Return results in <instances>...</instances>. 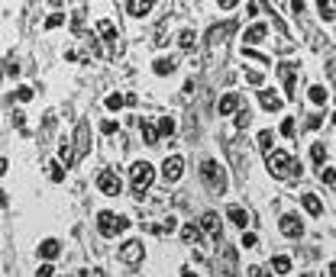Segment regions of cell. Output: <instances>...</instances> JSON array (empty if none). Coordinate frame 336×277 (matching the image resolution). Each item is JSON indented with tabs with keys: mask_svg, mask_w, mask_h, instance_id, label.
<instances>
[{
	"mask_svg": "<svg viewBox=\"0 0 336 277\" xmlns=\"http://www.w3.org/2000/svg\"><path fill=\"white\" fill-rule=\"evenodd\" d=\"M265 162H268V171H272L275 177H291L297 174L301 177V164H294V158H291L288 152H265Z\"/></svg>",
	"mask_w": 336,
	"mask_h": 277,
	"instance_id": "1",
	"label": "cell"
},
{
	"mask_svg": "<svg viewBox=\"0 0 336 277\" xmlns=\"http://www.w3.org/2000/svg\"><path fill=\"white\" fill-rule=\"evenodd\" d=\"M129 177H133V190L142 197V193L152 187V181H155V168L149 162H136L133 168H129Z\"/></svg>",
	"mask_w": 336,
	"mask_h": 277,
	"instance_id": "2",
	"label": "cell"
},
{
	"mask_svg": "<svg viewBox=\"0 0 336 277\" xmlns=\"http://www.w3.org/2000/svg\"><path fill=\"white\" fill-rule=\"evenodd\" d=\"M201 177L207 181V187H210V190H217V193L227 190V174H223V168H220L213 158L201 162Z\"/></svg>",
	"mask_w": 336,
	"mask_h": 277,
	"instance_id": "3",
	"label": "cell"
},
{
	"mask_svg": "<svg viewBox=\"0 0 336 277\" xmlns=\"http://www.w3.org/2000/svg\"><path fill=\"white\" fill-rule=\"evenodd\" d=\"M97 226H101V235H117V232L129 229V219L126 216H117V213H110V209H103L101 216H97Z\"/></svg>",
	"mask_w": 336,
	"mask_h": 277,
	"instance_id": "4",
	"label": "cell"
},
{
	"mask_svg": "<svg viewBox=\"0 0 336 277\" xmlns=\"http://www.w3.org/2000/svg\"><path fill=\"white\" fill-rule=\"evenodd\" d=\"M97 187H101V193H107V197H117V193L123 190V181H120L117 171H101V177H97Z\"/></svg>",
	"mask_w": 336,
	"mask_h": 277,
	"instance_id": "5",
	"label": "cell"
},
{
	"mask_svg": "<svg viewBox=\"0 0 336 277\" xmlns=\"http://www.w3.org/2000/svg\"><path fill=\"white\" fill-rule=\"evenodd\" d=\"M162 174H165V181H168V184L181 181V174H184V158H181V155H172V158H165Z\"/></svg>",
	"mask_w": 336,
	"mask_h": 277,
	"instance_id": "6",
	"label": "cell"
},
{
	"mask_svg": "<svg viewBox=\"0 0 336 277\" xmlns=\"http://www.w3.org/2000/svg\"><path fill=\"white\" fill-rule=\"evenodd\" d=\"M278 74H282V81H284V97H288V100H294V97H297V91H294V74H297V65L284 62L282 68H278Z\"/></svg>",
	"mask_w": 336,
	"mask_h": 277,
	"instance_id": "7",
	"label": "cell"
},
{
	"mask_svg": "<svg viewBox=\"0 0 336 277\" xmlns=\"http://www.w3.org/2000/svg\"><path fill=\"white\" fill-rule=\"evenodd\" d=\"M120 258H123L126 264H139L142 261V242H126V245L120 248Z\"/></svg>",
	"mask_w": 336,
	"mask_h": 277,
	"instance_id": "8",
	"label": "cell"
},
{
	"mask_svg": "<svg viewBox=\"0 0 336 277\" xmlns=\"http://www.w3.org/2000/svg\"><path fill=\"white\" fill-rule=\"evenodd\" d=\"M282 232L288 239H301V235H304V226H301L297 216H282Z\"/></svg>",
	"mask_w": 336,
	"mask_h": 277,
	"instance_id": "9",
	"label": "cell"
},
{
	"mask_svg": "<svg viewBox=\"0 0 336 277\" xmlns=\"http://www.w3.org/2000/svg\"><path fill=\"white\" fill-rule=\"evenodd\" d=\"M265 26L262 23H256V26H249V29H246V36H242V46H258V42H262V39H265Z\"/></svg>",
	"mask_w": 336,
	"mask_h": 277,
	"instance_id": "10",
	"label": "cell"
},
{
	"mask_svg": "<svg viewBox=\"0 0 336 277\" xmlns=\"http://www.w3.org/2000/svg\"><path fill=\"white\" fill-rule=\"evenodd\" d=\"M258 103H262V107H265L268 113H275V110H282V97H278L275 91H262V93H258Z\"/></svg>",
	"mask_w": 336,
	"mask_h": 277,
	"instance_id": "11",
	"label": "cell"
},
{
	"mask_svg": "<svg viewBox=\"0 0 336 277\" xmlns=\"http://www.w3.org/2000/svg\"><path fill=\"white\" fill-rule=\"evenodd\" d=\"M152 3H155V0H129V3H126V13L129 16H146L149 10H152Z\"/></svg>",
	"mask_w": 336,
	"mask_h": 277,
	"instance_id": "12",
	"label": "cell"
},
{
	"mask_svg": "<svg viewBox=\"0 0 336 277\" xmlns=\"http://www.w3.org/2000/svg\"><path fill=\"white\" fill-rule=\"evenodd\" d=\"M58 252H62V245H58L55 239H46V242L39 245V258H46V261H52V258H58Z\"/></svg>",
	"mask_w": 336,
	"mask_h": 277,
	"instance_id": "13",
	"label": "cell"
},
{
	"mask_svg": "<svg viewBox=\"0 0 336 277\" xmlns=\"http://www.w3.org/2000/svg\"><path fill=\"white\" fill-rule=\"evenodd\" d=\"M239 110V97L236 93H227V97H220V116H230Z\"/></svg>",
	"mask_w": 336,
	"mask_h": 277,
	"instance_id": "14",
	"label": "cell"
},
{
	"mask_svg": "<svg viewBox=\"0 0 336 277\" xmlns=\"http://www.w3.org/2000/svg\"><path fill=\"white\" fill-rule=\"evenodd\" d=\"M175 68H178V62H175V58H155V65H152V71H155L158 77H165V74H172Z\"/></svg>",
	"mask_w": 336,
	"mask_h": 277,
	"instance_id": "15",
	"label": "cell"
},
{
	"mask_svg": "<svg viewBox=\"0 0 336 277\" xmlns=\"http://www.w3.org/2000/svg\"><path fill=\"white\" fill-rule=\"evenodd\" d=\"M97 32H101V39H107V42H117V26L110 23V20H101V23H97Z\"/></svg>",
	"mask_w": 336,
	"mask_h": 277,
	"instance_id": "16",
	"label": "cell"
},
{
	"mask_svg": "<svg viewBox=\"0 0 336 277\" xmlns=\"http://www.w3.org/2000/svg\"><path fill=\"white\" fill-rule=\"evenodd\" d=\"M304 209H307L310 216H323V203L317 200L313 193H304Z\"/></svg>",
	"mask_w": 336,
	"mask_h": 277,
	"instance_id": "17",
	"label": "cell"
},
{
	"mask_svg": "<svg viewBox=\"0 0 336 277\" xmlns=\"http://www.w3.org/2000/svg\"><path fill=\"white\" fill-rule=\"evenodd\" d=\"M307 97H310V103H317V107H323V103H327V87H320V84H313L310 91H307Z\"/></svg>",
	"mask_w": 336,
	"mask_h": 277,
	"instance_id": "18",
	"label": "cell"
},
{
	"mask_svg": "<svg viewBox=\"0 0 336 277\" xmlns=\"http://www.w3.org/2000/svg\"><path fill=\"white\" fill-rule=\"evenodd\" d=\"M227 216H230V223H233V226H239V229H242L246 223H249V213H246V209H239V207H233Z\"/></svg>",
	"mask_w": 336,
	"mask_h": 277,
	"instance_id": "19",
	"label": "cell"
},
{
	"mask_svg": "<svg viewBox=\"0 0 336 277\" xmlns=\"http://www.w3.org/2000/svg\"><path fill=\"white\" fill-rule=\"evenodd\" d=\"M201 226H204L207 232H220V216H217V213H204V216H201Z\"/></svg>",
	"mask_w": 336,
	"mask_h": 277,
	"instance_id": "20",
	"label": "cell"
},
{
	"mask_svg": "<svg viewBox=\"0 0 336 277\" xmlns=\"http://www.w3.org/2000/svg\"><path fill=\"white\" fill-rule=\"evenodd\" d=\"M181 242H191V245L201 242V229L197 226H181Z\"/></svg>",
	"mask_w": 336,
	"mask_h": 277,
	"instance_id": "21",
	"label": "cell"
},
{
	"mask_svg": "<svg viewBox=\"0 0 336 277\" xmlns=\"http://www.w3.org/2000/svg\"><path fill=\"white\" fill-rule=\"evenodd\" d=\"M272 268H275V274H291V258L288 254H278L272 261Z\"/></svg>",
	"mask_w": 336,
	"mask_h": 277,
	"instance_id": "22",
	"label": "cell"
},
{
	"mask_svg": "<svg viewBox=\"0 0 336 277\" xmlns=\"http://www.w3.org/2000/svg\"><path fill=\"white\" fill-rule=\"evenodd\" d=\"M65 168H68V164H62V162H49V177H52V181H65Z\"/></svg>",
	"mask_w": 336,
	"mask_h": 277,
	"instance_id": "23",
	"label": "cell"
},
{
	"mask_svg": "<svg viewBox=\"0 0 336 277\" xmlns=\"http://www.w3.org/2000/svg\"><path fill=\"white\" fill-rule=\"evenodd\" d=\"M81 158V155H87V123L78 126V152H75Z\"/></svg>",
	"mask_w": 336,
	"mask_h": 277,
	"instance_id": "24",
	"label": "cell"
},
{
	"mask_svg": "<svg viewBox=\"0 0 336 277\" xmlns=\"http://www.w3.org/2000/svg\"><path fill=\"white\" fill-rule=\"evenodd\" d=\"M142 136H146L149 145H155L158 138H162V136H158V126H152V123H142Z\"/></svg>",
	"mask_w": 336,
	"mask_h": 277,
	"instance_id": "25",
	"label": "cell"
},
{
	"mask_svg": "<svg viewBox=\"0 0 336 277\" xmlns=\"http://www.w3.org/2000/svg\"><path fill=\"white\" fill-rule=\"evenodd\" d=\"M178 46L181 48H194V29H181L178 32Z\"/></svg>",
	"mask_w": 336,
	"mask_h": 277,
	"instance_id": "26",
	"label": "cell"
},
{
	"mask_svg": "<svg viewBox=\"0 0 336 277\" xmlns=\"http://www.w3.org/2000/svg\"><path fill=\"white\" fill-rule=\"evenodd\" d=\"M175 132V119L172 116H162V119H158V136H172Z\"/></svg>",
	"mask_w": 336,
	"mask_h": 277,
	"instance_id": "27",
	"label": "cell"
},
{
	"mask_svg": "<svg viewBox=\"0 0 336 277\" xmlns=\"http://www.w3.org/2000/svg\"><path fill=\"white\" fill-rule=\"evenodd\" d=\"M310 158H313L317 164H323V158H327V148H323L320 142H313V145H310Z\"/></svg>",
	"mask_w": 336,
	"mask_h": 277,
	"instance_id": "28",
	"label": "cell"
},
{
	"mask_svg": "<svg viewBox=\"0 0 336 277\" xmlns=\"http://www.w3.org/2000/svg\"><path fill=\"white\" fill-rule=\"evenodd\" d=\"M123 103H126V97H120V93H110V97H107V110H113V113H117Z\"/></svg>",
	"mask_w": 336,
	"mask_h": 277,
	"instance_id": "29",
	"label": "cell"
},
{
	"mask_svg": "<svg viewBox=\"0 0 336 277\" xmlns=\"http://www.w3.org/2000/svg\"><path fill=\"white\" fill-rule=\"evenodd\" d=\"M317 10H320V16L327 20V23L333 20V10H330V0H317Z\"/></svg>",
	"mask_w": 336,
	"mask_h": 277,
	"instance_id": "30",
	"label": "cell"
},
{
	"mask_svg": "<svg viewBox=\"0 0 336 277\" xmlns=\"http://www.w3.org/2000/svg\"><path fill=\"white\" fill-rule=\"evenodd\" d=\"M75 158H78V155L71 152V145H68V142H62V162L65 164H75Z\"/></svg>",
	"mask_w": 336,
	"mask_h": 277,
	"instance_id": "31",
	"label": "cell"
},
{
	"mask_svg": "<svg viewBox=\"0 0 336 277\" xmlns=\"http://www.w3.org/2000/svg\"><path fill=\"white\" fill-rule=\"evenodd\" d=\"M258 145H262V152H272V132H258Z\"/></svg>",
	"mask_w": 336,
	"mask_h": 277,
	"instance_id": "32",
	"label": "cell"
},
{
	"mask_svg": "<svg viewBox=\"0 0 336 277\" xmlns=\"http://www.w3.org/2000/svg\"><path fill=\"white\" fill-rule=\"evenodd\" d=\"M249 110H239V113H236V129H246V126H249Z\"/></svg>",
	"mask_w": 336,
	"mask_h": 277,
	"instance_id": "33",
	"label": "cell"
},
{
	"mask_svg": "<svg viewBox=\"0 0 336 277\" xmlns=\"http://www.w3.org/2000/svg\"><path fill=\"white\" fill-rule=\"evenodd\" d=\"M62 23H65V16H62V13H52V16L46 20V29H58Z\"/></svg>",
	"mask_w": 336,
	"mask_h": 277,
	"instance_id": "34",
	"label": "cell"
},
{
	"mask_svg": "<svg viewBox=\"0 0 336 277\" xmlns=\"http://www.w3.org/2000/svg\"><path fill=\"white\" fill-rule=\"evenodd\" d=\"M32 93H36L32 87H20V91H16V100H20V103H29V100H32Z\"/></svg>",
	"mask_w": 336,
	"mask_h": 277,
	"instance_id": "35",
	"label": "cell"
},
{
	"mask_svg": "<svg viewBox=\"0 0 336 277\" xmlns=\"http://www.w3.org/2000/svg\"><path fill=\"white\" fill-rule=\"evenodd\" d=\"M320 181L323 184H336V171L333 168H320Z\"/></svg>",
	"mask_w": 336,
	"mask_h": 277,
	"instance_id": "36",
	"label": "cell"
},
{
	"mask_svg": "<svg viewBox=\"0 0 336 277\" xmlns=\"http://www.w3.org/2000/svg\"><path fill=\"white\" fill-rule=\"evenodd\" d=\"M101 132H103V136H113V132H117V123H113V119H103V123H101Z\"/></svg>",
	"mask_w": 336,
	"mask_h": 277,
	"instance_id": "37",
	"label": "cell"
},
{
	"mask_svg": "<svg viewBox=\"0 0 336 277\" xmlns=\"http://www.w3.org/2000/svg\"><path fill=\"white\" fill-rule=\"evenodd\" d=\"M320 123H323V116H320V113L307 116V129H320Z\"/></svg>",
	"mask_w": 336,
	"mask_h": 277,
	"instance_id": "38",
	"label": "cell"
},
{
	"mask_svg": "<svg viewBox=\"0 0 336 277\" xmlns=\"http://www.w3.org/2000/svg\"><path fill=\"white\" fill-rule=\"evenodd\" d=\"M256 245H258V239L252 232H246V235H242V248H256Z\"/></svg>",
	"mask_w": 336,
	"mask_h": 277,
	"instance_id": "39",
	"label": "cell"
},
{
	"mask_svg": "<svg viewBox=\"0 0 336 277\" xmlns=\"http://www.w3.org/2000/svg\"><path fill=\"white\" fill-rule=\"evenodd\" d=\"M282 136H294V119H291V116L282 123Z\"/></svg>",
	"mask_w": 336,
	"mask_h": 277,
	"instance_id": "40",
	"label": "cell"
},
{
	"mask_svg": "<svg viewBox=\"0 0 336 277\" xmlns=\"http://www.w3.org/2000/svg\"><path fill=\"white\" fill-rule=\"evenodd\" d=\"M258 10H262V3H258V0H252L249 7H246V13H249V16H258Z\"/></svg>",
	"mask_w": 336,
	"mask_h": 277,
	"instance_id": "41",
	"label": "cell"
},
{
	"mask_svg": "<svg viewBox=\"0 0 336 277\" xmlns=\"http://www.w3.org/2000/svg\"><path fill=\"white\" fill-rule=\"evenodd\" d=\"M246 77H249L252 84H262V74H258V71H246Z\"/></svg>",
	"mask_w": 336,
	"mask_h": 277,
	"instance_id": "42",
	"label": "cell"
},
{
	"mask_svg": "<svg viewBox=\"0 0 336 277\" xmlns=\"http://www.w3.org/2000/svg\"><path fill=\"white\" fill-rule=\"evenodd\" d=\"M52 271H55V268H52V264H42V268H39V271H36V274H39V277H49V274H52Z\"/></svg>",
	"mask_w": 336,
	"mask_h": 277,
	"instance_id": "43",
	"label": "cell"
},
{
	"mask_svg": "<svg viewBox=\"0 0 336 277\" xmlns=\"http://www.w3.org/2000/svg\"><path fill=\"white\" fill-rule=\"evenodd\" d=\"M236 3H239V0H220V7H223V10H233Z\"/></svg>",
	"mask_w": 336,
	"mask_h": 277,
	"instance_id": "44",
	"label": "cell"
},
{
	"mask_svg": "<svg viewBox=\"0 0 336 277\" xmlns=\"http://www.w3.org/2000/svg\"><path fill=\"white\" fill-rule=\"evenodd\" d=\"M291 7H294V13H301L304 10V0H291Z\"/></svg>",
	"mask_w": 336,
	"mask_h": 277,
	"instance_id": "45",
	"label": "cell"
},
{
	"mask_svg": "<svg viewBox=\"0 0 336 277\" xmlns=\"http://www.w3.org/2000/svg\"><path fill=\"white\" fill-rule=\"evenodd\" d=\"M7 164H10L7 158H0V174H7Z\"/></svg>",
	"mask_w": 336,
	"mask_h": 277,
	"instance_id": "46",
	"label": "cell"
},
{
	"mask_svg": "<svg viewBox=\"0 0 336 277\" xmlns=\"http://www.w3.org/2000/svg\"><path fill=\"white\" fill-rule=\"evenodd\" d=\"M0 207H7V193L0 190Z\"/></svg>",
	"mask_w": 336,
	"mask_h": 277,
	"instance_id": "47",
	"label": "cell"
},
{
	"mask_svg": "<svg viewBox=\"0 0 336 277\" xmlns=\"http://www.w3.org/2000/svg\"><path fill=\"white\" fill-rule=\"evenodd\" d=\"M49 3H52V7H62V0H49Z\"/></svg>",
	"mask_w": 336,
	"mask_h": 277,
	"instance_id": "48",
	"label": "cell"
}]
</instances>
